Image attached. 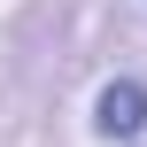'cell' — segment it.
I'll list each match as a JSON object with an SVG mask.
<instances>
[{
    "label": "cell",
    "mask_w": 147,
    "mask_h": 147,
    "mask_svg": "<svg viewBox=\"0 0 147 147\" xmlns=\"http://www.w3.org/2000/svg\"><path fill=\"white\" fill-rule=\"evenodd\" d=\"M93 132H101V140H140V132H147V85H140V78H109V85H101Z\"/></svg>",
    "instance_id": "1"
}]
</instances>
